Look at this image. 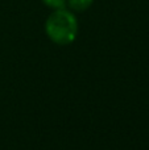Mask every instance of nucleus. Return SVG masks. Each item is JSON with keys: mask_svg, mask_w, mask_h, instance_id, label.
<instances>
[{"mask_svg": "<svg viewBox=\"0 0 149 150\" xmlns=\"http://www.w3.org/2000/svg\"><path fill=\"white\" fill-rule=\"evenodd\" d=\"M66 3L74 12H84L92 5L94 0H67Z\"/></svg>", "mask_w": 149, "mask_h": 150, "instance_id": "nucleus-2", "label": "nucleus"}, {"mask_svg": "<svg viewBox=\"0 0 149 150\" xmlns=\"http://www.w3.org/2000/svg\"><path fill=\"white\" fill-rule=\"evenodd\" d=\"M45 32L54 44L70 45L78 36V20L71 11L65 8L54 9L46 18Z\"/></svg>", "mask_w": 149, "mask_h": 150, "instance_id": "nucleus-1", "label": "nucleus"}, {"mask_svg": "<svg viewBox=\"0 0 149 150\" xmlns=\"http://www.w3.org/2000/svg\"><path fill=\"white\" fill-rule=\"evenodd\" d=\"M41 1L52 9H60V8H65L67 0H41Z\"/></svg>", "mask_w": 149, "mask_h": 150, "instance_id": "nucleus-3", "label": "nucleus"}]
</instances>
